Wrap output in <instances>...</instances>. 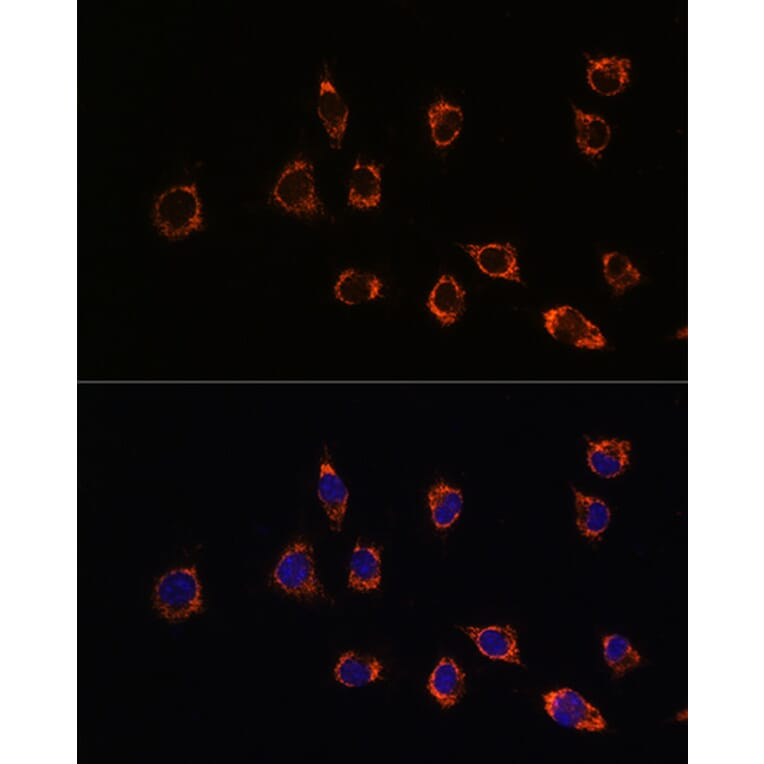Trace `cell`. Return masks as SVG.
Returning <instances> with one entry per match:
<instances>
[{
  "mask_svg": "<svg viewBox=\"0 0 764 764\" xmlns=\"http://www.w3.org/2000/svg\"><path fill=\"white\" fill-rule=\"evenodd\" d=\"M271 198L282 211L297 217L315 218L325 214L314 166L304 157L292 160L283 168L272 187Z\"/></svg>",
  "mask_w": 764,
  "mask_h": 764,
  "instance_id": "cell-1",
  "label": "cell"
},
{
  "mask_svg": "<svg viewBox=\"0 0 764 764\" xmlns=\"http://www.w3.org/2000/svg\"><path fill=\"white\" fill-rule=\"evenodd\" d=\"M153 222L157 230L170 240H179L201 230L203 207L195 183L176 185L156 199Z\"/></svg>",
  "mask_w": 764,
  "mask_h": 764,
  "instance_id": "cell-2",
  "label": "cell"
},
{
  "mask_svg": "<svg viewBox=\"0 0 764 764\" xmlns=\"http://www.w3.org/2000/svg\"><path fill=\"white\" fill-rule=\"evenodd\" d=\"M152 598L159 615L171 623L199 613L203 597L196 567H178L162 574L154 585Z\"/></svg>",
  "mask_w": 764,
  "mask_h": 764,
  "instance_id": "cell-3",
  "label": "cell"
},
{
  "mask_svg": "<svg viewBox=\"0 0 764 764\" xmlns=\"http://www.w3.org/2000/svg\"><path fill=\"white\" fill-rule=\"evenodd\" d=\"M273 582L285 593L299 598L323 594L318 579L313 548L303 540L289 545L273 570Z\"/></svg>",
  "mask_w": 764,
  "mask_h": 764,
  "instance_id": "cell-4",
  "label": "cell"
},
{
  "mask_svg": "<svg viewBox=\"0 0 764 764\" xmlns=\"http://www.w3.org/2000/svg\"><path fill=\"white\" fill-rule=\"evenodd\" d=\"M546 332L556 341L585 350H602L608 340L600 327L579 309L558 305L542 313Z\"/></svg>",
  "mask_w": 764,
  "mask_h": 764,
  "instance_id": "cell-5",
  "label": "cell"
},
{
  "mask_svg": "<svg viewBox=\"0 0 764 764\" xmlns=\"http://www.w3.org/2000/svg\"><path fill=\"white\" fill-rule=\"evenodd\" d=\"M543 698L548 715L562 726L591 732L606 728L600 711L570 688L548 692Z\"/></svg>",
  "mask_w": 764,
  "mask_h": 764,
  "instance_id": "cell-6",
  "label": "cell"
},
{
  "mask_svg": "<svg viewBox=\"0 0 764 764\" xmlns=\"http://www.w3.org/2000/svg\"><path fill=\"white\" fill-rule=\"evenodd\" d=\"M317 114L332 148L339 149L348 126L349 108L335 85L327 63H324L320 74Z\"/></svg>",
  "mask_w": 764,
  "mask_h": 764,
  "instance_id": "cell-7",
  "label": "cell"
},
{
  "mask_svg": "<svg viewBox=\"0 0 764 764\" xmlns=\"http://www.w3.org/2000/svg\"><path fill=\"white\" fill-rule=\"evenodd\" d=\"M461 248L485 275L510 282L521 283L520 266L516 249L510 243H468Z\"/></svg>",
  "mask_w": 764,
  "mask_h": 764,
  "instance_id": "cell-8",
  "label": "cell"
},
{
  "mask_svg": "<svg viewBox=\"0 0 764 764\" xmlns=\"http://www.w3.org/2000/svg\"><path fill=\"white\" fill-rule=\"evenodd\" d=\"M317 496L328 516L331 528L340 531L347 512L349 490L333 466L326 446L320 460Z\"/></svg>",
  "mask_w": 764,
  "mask_h": 764,
  "instance_id": "cell-9",
  "label": "cell"
},
{
  "mask_svg": "<svg viewBox=\"0 0 764 764\" xmlns=\"http://www.w3.org/2000/svg\"><path fill=\"white\" fill-rule=\"evenodd\" d=\"M632 445L620 438H602L587 443L586 462L595 475L604 479L621 476L629 467Z\"/></svg>",
  "mask_w": 764,
  "mask_h": 764,
  "instance_id": "cell-10",
  "label": "cell"
},
{
  "mask_svg": "<svg viewBox=\"0 0 764 764\" xmlns=\"http://www.w3.org/2000/svg\"><path fill=\"white\" fill-rule=\"evenodd\" d=\"M381 165L357 159L348 180L347 204L359 210H372L382 199Z\"/></svg>",
  "mask_w": 764,
  "mask_h": 764,
  "instance_id": "cell-11",
  "label": "cell"
},
{
  "mask_svg": "<svg viewBox=\"0 0 764 764\" xmlns=\"http://www.w3.org/2000/svg\"><path fill=\"white\" fill-rule=\"evenodd\" d=\"M466 292L451 274H442L429 292L426 306L442 327L455 324L463 315Z\"/></svg>",
  "mask_w": 764,
  "mask_h": 764,
  "instance_id": "cell-12",
  "label": "cell"
},
{
  "mask_svg": "<svg viewBox=\"0 0 764 764\" xmlns=\"http://www.w3.org/2000/svg\"><path fill=\"white\" fill-rule=\"evenodd\" d=\"M586 79L596 93L611 97L623 92L630 81L631 61L624 57L587 59Z\"/></svg>",
  "mask_w": 764,
  "mask_h": 764,
  "instance_id": "cell-13",
  "label": "cell"
},
{
  "mask_svg": "<svg viewBox=\"0 0 764 764\" xmlns=\"http://www.w3.org/2000/svg\"><path fill=\"white\" fill-rule=\"evenodd\" d=\"M479 651L492 660L520 664L515 630L510 626L465 627Z\"/></svg>",
  "mask_w": 764,
  "mask_h": 764,
  "instance_id": "cell-14",
  "label": "cell"
},
{
  "mask_svg": "<svg viewBox=\"0 0 764 764\" xmlns=\"http://www.w3.org/2000/svg\"><path fill=\"white\" fill-rule=\"evenodd\" d=\"M384 284L374 273L356 268L344 269L333 286L335 298L344 305L356 306L380 298Z\"/></svg>",
  "mask_w": 764,
  "mask_h": 764,
  "instance_id": "cell-15",
  "label": "cell"
},
{
  "mask_svg": "<svg viewBox=\"0 0 764 764\" xmlns=\"http://www.w3.org/2000/svg\"><path fill=\"white\" fill-rule=\"evenodd\" d=\"M426 117L431 140L441 149L451 146L459 137L465 120L461 106L443 96L428 106Z\"/></svg>",
  "mask_w": 764,
  "mask_h": 764,
  "instance_id": "cell-16",
  "label": "cell"
},
{
  "mask_svg": "<svg viewBox=\"0 0 764 764\" xmlns=\"http://www.w3.org/2000/svg\"><path fill=\"white\" fill-rule=\"evenodd\" d=\"M381 583L380 550L357 542L349 562L348 586L359 592L377 589Z\"/></svg>",
  "mask_w": 764,
  "mask_h": 764,
  "instance_id": "cell-17",
  "label": "cell"
},
{
  "mask_svg": "<svg viewBox=\"0 0 764 764\" xmlns=\"http://www.w3.org/2000/svg\"><path fill=\"white\" fill-rule=\"evenodd\" d=\"M574 114L576 144L585 156L595 158L607 148L611 140L610 125L601 116L587 113L571 104Z\"/></svg>",
  "mask_w": 764,
  "mask_h": 764,
  "instance_id": "cell-18",
  "label": "cell"
},
{
  "mask_svg": "<svg viewBox=\"0 0 764 764\" xmlns=\"http://www.w3.org/2000/svg\"><path fill=\"white\" fill-rule=\"evenodd\" d=\"M576 511V526L584 537L599 539L611 522V509L601 498L572 488Z\"/></svg>",
  "mask_w": 764,
  "mask_h": 764,
  "instance_id": "cell-19",
  "label": "cell"
},
{
  "mask_svg": "<svg viewBox=\"0 0 764 764\" xmlns=\"http://www.w3.org/2000/svg\"><path fill=\"white\" fill-rule=\"evenodd\" d=\"M427 502L435 528L446 530L459 519L464 497L460 489L440 480L428 491Z\"/></svg>",
  "mask_w": 764,
  "mask_h": 764,
  "instance_id": "cell-20",
  "label": "cell"
},
{
  "mask_svg": "<svg viewBox=\"0 0 764 764\" xmlns=\"http://www.w3.org/2000/svg\"><path fill=\"white\" fill-rule=\"evenodd\" d=\"M383 666L369 655L354 651L343 653L334 668L336 680L346 687H362L380 679Z\"/></svg>",
  "mask_w": 764,
  "mask_h": 764,
  "instance_id": "cell-21",
  "label": "cell"
},
{
  "mask_svg": "<svg viewBox=\"0 0 764 764\" xmlns=\"http://www.w3.org/2000/svg\"><path fill=\"white\" fill-rule=\"evenodd\" d=\"M465 675L457 663L448 657L442 658L433 669L428 690L443 708L455 705L464 691Z\"/></svg>",
  "mask_w": 764,
  "mask_h": 764,
  "instance_id": "cell-22",
  "label": "cell"
},
{
  "mask_svg": "<svg viewBox=\"0 0 764 764\" xmlns=\"http://www.w3.org/2000/svg\"><path fill=\"white\" fill-rule=\"evenodd\" d=\"M602 274L605 282L616 295H623L638 286L642 280L639 268L626 254L612 250L603 254Z\"/></svg>",
  "mask_w": 764,
  "mask_h": 764,
  "instance_id": "cell-23",
  "label": "cell"
},
{
  "mask_svg": "<svg viewBox=\"0 0 764 764\" xmlns=\"http://www.w3.org/2000/svg\"><path fill=\"white\" fill-rule=\"evenodd\" d=\"M603 654L608 666L617 676L637 667L641 662L639 652L619 634L604 637Z\"/></svg>",
  "mask_w": 764,
  "mask_h": 764,
  "instance_id": "cell-24",
  "label": "cell"
}]
</instances>
